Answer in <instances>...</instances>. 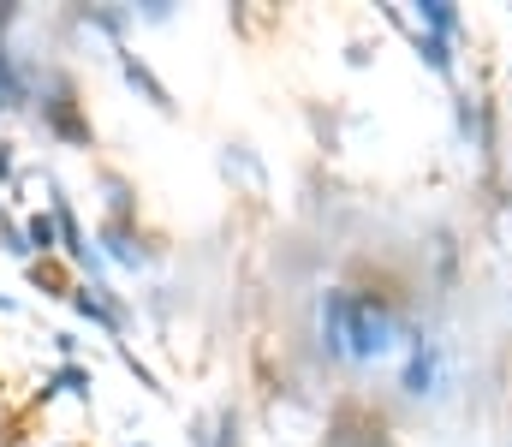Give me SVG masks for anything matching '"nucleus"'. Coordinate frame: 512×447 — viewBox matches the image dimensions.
<instances>
[{
  "mask_svg": "<svg viewBox=\"0 0 512 447\" xmlns=\"http://www.w3.org/2000/svg\"><path fill=\"white\" fill-rule=\"evenodd\" d=\"M411 322L417 316L405 310V298L382 287H322L316 298L322 352L328 364H346V370H376L393 352H405Z\"/></svg>",
  "mask_w": 512,
  "mask_h": 447,
  "instance_id": "nucleus-1",
  "label": "nucleus"
},
{
  "mask_svg": "<svg viewBox=\"0 0 512 447\" xmlns=\"http://www.w3.org/2000/svg\"><path fill=\"white\" fill-rule=\"evenodd\" d=\"M447 382H453V370H447V340H435V334H429V322L417 316V322H411V334H405V358H399L393 388H399V400L423 406V400H441V394H447Z\"/></svg>",
  "mask_w": 512,
  "mask_h": 447,
  "instance_id": "nucleus-2",
  "label": "nucleus"
},
{
  "mask_svg": "<svg viewBox=\"0 0 512 447\" xmlns=\"http://www.w3.org/2000/svg\"><path fill=\"white\" fill-rule=\"evenodd\" d=\"M453 132H459L465 149H477L489 167L501 161V108H495V96H483V90H453Z\"/></svg>",
  "mask_w": 512,
  "mask_h": 447,
  "instance_id": "nucleus-3",
  "label": "nucleus"
},
{
  "mask_svg": "<svg viewBox=\"0 0 512 447\" xmlns=\"http://www.w3.org/2000/svg\"><path fill=\"white\" fill-rule=\"evenodd\" d=\"M42 126L60 138V144H90V120H84V102H78V90H72V78L66 72H54V84L42 90Z\"/></svg>",
  "mask_w": 512,
  "mask_h": 447,
  "instance_id": "nucleus-4",
  "label": "nucleus"
},
{
  "mask_svg": "<svg viewBox=\"0 0 512 447\" xmlns=\"http://www.w3.org/2000/svg\"><path fill=\"white\" fill-rule=\"evenodd\" d=\"M328 447H393V424H387L376 406H340L334 424H328Z\"/></svg>",
  "mask_w": 512,
  "mask_h": 447,
  "instance_id": "nucleus-5",
  "label": "nucleus"
},
{
  "mask_svg": "<svg viewBox=\"0 0 512 447\" xmlns=\"http://www.w3.org/2000/svg\"><path fill=\"white\" fill-rule=\"evenodd\" d=\"M72 310H78L84 322H96L108 340H126L131 310H126V298L114 293V287H78V293H72Z\"/></svg>",
  "mask_w": 512,
  "mask_h": 447,
  "instance_id": "nucleus-6",
  "label": "nucleus"
},
{
  "mask_svg": "<svg viewBox=\"0 0 512 447\" xmlns=\"http://www.w3.org/2000/svg\"><path fill=\"white\" fill-rule=\"evenodd\" d=\"M96 245L120 263V269H131V275H143L149 263H155V245L137 233V221H102V233H96Z\"/></svg>",
  "mask_w": 512,
  "mask_h": 447,
  "instance_id": "nucleus-7",
  "label": "nucleus"
},
{
  "mask_svg": "<svg viewBox=\"0 0 512 447\" xmlns=\"http://www.w3.org/2000/svg\"><path fill=\"white\" fill-rule=\"evenodd\" d=\"M411 24L423 30V36H441V42H471V24H465V6H453V0H411Z\"/></svg>",
  "mask_w": 512,
  "mask_h": 447,
  "instance_id": "nucleus-8",
  "label": "nucleus"
},
{
  "mask_svg": "<svg viewBox=\"0 0 512 447\" xmlns=\"http://www.w3.org/2000/svg\"><path fill=\"white\" fill-rule=\"evenodd\" d=\"M114 60H120V72H126V84L149 102V108H155V114H173V108H179V102H173V90L149 72V60H143V54H131L126 42H120V48H114Z\"/></svg>",
  "mask_w": 512,
  "mask_h": 447,
  "instance_id": "nucleus-9",
  "label": "nucleus"
},
{
  "mask_svg": "<svg viewBox=\"0 0 512 447\" xmlns=\"http://www.w3.org/2000/svg\"><path fill=\"white\" fill-rule=\"evenodd\" d=\"M411 48H417V60L441 78V84H459V42H441V36H423L417 24H411V36H405Z\"/></svg>",
  "mask_w": 512,
  "mask_h": 447,
  "instance_id": "nucleus-10",
  "label": "nucleus"
},
{
  "mask_svg": "<svg viewBox=\"0 0 512 447\" xmlns=\"http://www.w3.org/2000/svg\"><path fill=\"white\" fill-rule=\"evenodd\" d=\"M30 281H36L48 298H72L78 293V281H72L66 263H54V257H36V263H30Z\"/></svg>",
  "mask_w": 512,
  "mask_h": 447,
  "instance_id": "nucleus-11",
  "label": "nucleus"
},
{
  "mask_svg": "<svg viewBox=\"0 0 512 447\" xmlns=\"http://www.w3.org/2000/svg\"><path fill=\"white\" fill-rule=\"evenodd\" d=\"M96 185L108 191V221H137V191H131V179H120V173H102Z\"/></svg>",
  "mask_w": 512,
  "mask_h": 447,
  "instance_id": "nucleus-12",
  "label": "nucleus"
},
{
  "mask_svg": "<svg viewBox=\"0 0 512 447\" xmlns=\"http://www.w3.org/2000/svg\"><path fill=\"white\" fill-rule=\"evenodd\" d=\"M24 239H30V257H54V239H60V221H54V209L30 215V221H24Z\"/></svg>",
  "mask_w": 512,
  "mask_h": 447,
  "instance_id": "nucleus-13",
  "label": "nucleus"
},
{
  "mask_svg": "<svg viewBox=\"0 0 512 447\" xmlns=\"http://www.w3.org/2000/svg\"><path fill=\"white\" fill-rule=\"evenodd\" d=\"M54 394H78V400H90V370H84V364H60V370L48 376L42 400H54Z\"/></svg>",
  "mask_w": 512,
  "mask_h": 447,
  "instance_id": "nucleus-14",
  "label": "nucleus"
},
{
  "mask_svg": "<svg viewBox=\"0 0 512 447\" xmlns=\"http://www.w3.org/2000/svg\"><path fill=\"white\" fill-rule=\"evenodd\" d=\"M215 447H245V412L239 406H221L215 412Z\"/></svg>",
  "mask_w": 512,
  "mask_h": 447,
  "instance_id": "nucleus-15",
  "label": "nucleus"
},
{
  "mask_svg": "<svg viewBox=\"0 0 512 447\" xmlns=\"http://www.w3.org/2000/svg\"><path fill=\"white\" fill-rule=\"evenodd\" d=\"M0 245H6L12 257H24V263H36V257H30V239H24V227H18V221H6V215H0Z\"/></svg>",
  "mask_w": 512,
  "mask_h": 447,
  "instance_id": "nucleus-16",
  "label": "nucleus"
},
{
  "mask_svg": "<svg viewBox=\"0 0 512 447\" xmlns=\"http://www.w3.org/2000/svg\"><path fill=\"white\" fill-rule=\"evenodd\" d=\"M131 18H137V24H167L173 6H131Z\"/></svg>",
  "mask_w": 512,
  "mask_h": 447,
  "instance_id": "nucleus-17",
  "label": "nucleus"
},
{
  "mask_svg": "<svg viewBox=\"0 0 512 447\" xmlns=\"http://www.w3.org/2000/svg\"><path fill=\"white\" fill-rule=\"evenodd\" d=\"M370 60H376V48H370V42H346V66H358V72H364Z\"/></svg>",
  "mask_w": 512,
  "mask_h": 447,
  "instance_id": "nucleus-18",
  "label": "nucleus"
},
{
  "mask_svg": "<svg viewBox=\"0 0 512 447\" xmlns=\"http://www.w3.org/2000/svg\"><path fill=\"white\" fill-rule=\"evenodd\" d=\"M12 173V144H0V179Z\"/></svg>",
  "mask_w": 512,
  "mask_h": 447,
  "instance_id": "nucleus-19",
  "label": "nucleus"
},
{
  "mask_svg": "<svg viewBox=\"0 0 512 447\" xmlns=\"http://www.w3.org/2000/svg\"><path fill=\"white\" fill-rule=\"evenodd\" d=\"M507 78H512V60H507Z\"/></svg>",
  "mask_w": 512,
  "mask_h": 447,
  "instance_id": "nucleus-20",
  "label": "nucleus"
},
{
  "mask_svg": "<svg viewBox=\"0 0 512 447\" xmlns=\"http://www.w3.org/2000/svg\"><path fill=\"white\" fill-rule=\"evenodd\" d=\"M131 447H143V442H131Z\"/></svg>",
  "mask_w": 512,
  "mask_h": 447,
  "instance_id": "nucleus-21",
  "label": "nucleus"
}]
</instances>
